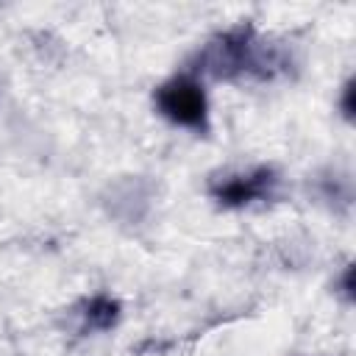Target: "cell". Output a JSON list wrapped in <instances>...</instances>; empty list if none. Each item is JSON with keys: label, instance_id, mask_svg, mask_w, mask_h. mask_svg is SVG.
<instances>
[{"label": "cell", "instance_id": "cell-1", "mask_svg": "<svg viewBox=\"0 0 356 356\" xmlns=\"http://www.w3.org/2000/svg\"><path fill=\"white\" fill-rule=\"evenodd\" d=\"M200 61L217 78L270 75V70L275 67V58L270 56L267 44H261V39L250 28H234V31L217 36L200 53Z\"/></svg>", "mask_w": 356, "mask_h": 356}, {"label": "cell", "instance_id": "cell-2", "mask_svg": "<svg viewBox=\"0 0 356 356\" xmlns=\"http://www.w3.org/2000/svg\"><path fill=\"white\" fill-rule=\"evenodd\" d=\"M156 108L172 125H181L197 134L209 131V97L203 83L189 72L175 75L156 89Z\"/></svg>", "mask_w": 356, "mask_h": 356}, {"label": "cell", "instance_id": "cell-3", "mask_svg": "<svg viewBox=\"0 0 356 356\" xmlns=\"http://www.w3.org/2000/svg\"><path fill=\"white\" fill-rule=\"evenodd\" d=\"M275 181L278 178L273 175V170L256 167L250 172H239V175H231L222 184H217L214 186V197L222 206H248L253 200L270 197L273 189H275Z\"/></svg>", "mask_w": 356, "mask_h": 356}, {"label": "cell", "instance_id": "cell-4", "mask_svg": "<svg viewBox=\"0 0 356 356\" xmlns=\"http://www.w3.org/2000/svg\"><path fill=\"white\" fill-rule=\"evenodd\" d=\"M120 317V303L108 295H95L86 300L81 312V328L83 331H106L117 323Z\"/></svg>", "mask_w": 356, "mask_h": 356}]
</instances>
